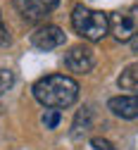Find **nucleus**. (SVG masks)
Listing matches in <instances>:
<instances>
[{"label": "nucleus", "mask_w": 138, "mask_h": 150, "mask_svg": "<svg viewBox=\"0 0 138 150\" xmlns=\"http://www.w3.org/2000/svg\"><path fill=\"white\" fill-rule=\"evenodd\" d=\"M33 98L43 107L50 110H64L71 107L79 98V83L64 74H50L33 83Z\"/></svg>", "instance_id": "f257e3e1"}, {"label": "nucleus", "mask_w": 138, "mask_h": 150, "mask_svg": "<svg viewBox=\"0 0 138 150\" xmlns=\"http://www.w3.org/2000/svg\"><path fill=\"white\" fill-rule=\"evenodd\" d=\"M71 26L86 41H103L110 31V17L105 12L88 10L84 5H79L71 12Z\"/></svg>", "instance_id": "f03ea898"}, {"label": "nucleus", "mask_w": 138, "mask_h": 150, "mask_svg": "<svg viewBox=\"0 0 138 150\" xmlns=\"http://www.w3.org/2000/svg\"><path fill=\"white\" fill-rule=\"evenodd\" d=\"M110 31L114 33L117 41H131L138 36V7H126V10H119L110 17Z\"/></svg>", "instance_id": "7ed1b4c3"}, {"label": "nucleus", "mask_w": 138, "mask_h": 150, "mask_svg": "<svg viewBox=\"0 0 138 150\" xmlns=\"http://www.w3.org/2000/svg\"><path fill=\"white\" fill-rule=\"evenodd\" d=\"M12 3H14V10L26 22H43L60 5V0H12Z\"/></svg>", "instance_id": "20e7f679"}, {"label": "nucleus", "mask_w": 138, "mask_h": 150, "mask_svg": "<svg viewBox=\"0 0 138 150\" xmlns=\"http://www.w3.org/2000/svg\"><path fill=\"white\" fill-rule=\"evenodd\" d=\"M64 41H67L64 31H62L60 26H55V24H45V26L36 29V31L31 33V43H33V48H38V50H55V48L64 45Z\"/></svg>", "instance_id": "39448f33"}, {"label": "nucleus", "mask_w": 138, "mask_h": 150, "mask_svg": "<svg viewBox=\"0 0 138 150\" xmlns=\"http://www.w3.org/2000/svg\"><path fill=\"white\" fill-rule=\"evenodd\" d=\"M64 67L69 71H76V74H88L95 67V52L86 45H74L64 55Z\"/></svg>", "instance_id": "423d86ee"}, {"label": "nucleus", "mask_w": 138, "mask_h": 150, "mask_svg": "<svg viewBox=\"0 0 138 150\" xmlns=\"http://www.w3.org/2000/svg\"><path fill=\"white\" fill-rule=\"evenodd\" d=\"M110 112L122 119H136L138 117V96H117L107 103Z\"/></svg>", "instance_id": "0eeeda50"}, {"label": "nucleus", "mask_w": 138, "mask_h": 150, "mask_svg": "<svg viewBox=\"0 0 138 150\" xmlns=\"http://www.w3.org/2000/svg\"><path fill=\"white\" fill-rule=\"evenodd\" d=\"M117 83H119L122 91H131V96H133V93H138V62L124 67V71L119 74Z\"/></svg>", "instance_id": "6e6552de"}, {"label": "nucleus", "mask_w": 138, "mask_h": 150, "mask_svg": "<svg viewBox=\"0 0 138 150\" xmlns=\"http://www.w3.org/2000/svg\"><path fill=\"white\" fill-rule=\"evenodd\" d=\"M88 126H91V110L84 107V110L76 115V122H74V131H71L74 138H79V134H81V131H88Z\"/></svg>", "instance_id": "1a4fd4ad"}, {"label": "nucleus", "mask_w": 138, "mask_h": 150, "mask_svg": "<svg viewBox=\"0 0 138 150\" xmlns=\"http://www.w3.org/2000/svg\"><path fill=\"white\" fill-rule=\"evenodd\" d=\"M43 124H45V129H55L57 124H60V110H45L43 112Z\"/></svg>", "instance_id": "9d476101"}, {"label": "nucleus", "mask_w": 138, "mask_h": 150, "mask_svg": "<svg viewBox=\"0 0 138 150\" xmlns=\"http://www.w3.org/2000/svg\"><path fill=\"white\" fill-rule=\"evenodd\" d=\"M12 81H14L12 71H5V69H0V93H3V91H7V88L12 86Z\"/></svg>", "instance_id": "9b49d317"}, {"label": "nucleus", "mask_w": 138, "mask_h": 150, "mask_svg": "<svg viewBox=\"0 0 138 150\" xmlns=\"http://www.w3.org/2000/svg\"><path fill=\"white\" fill-rule=\"evenodd\" d=\"M91 148H93V150H117V148H114L110 141H105V138H93V141H91Z\"/></svg>", "instance_id": "f8f14e48"}, {"label": "nucleus", "mask_w": 138, "mask_h": 150, "mask_svg": "<svg viewBox=\"0 0 138 150\" xmlns=\"http://www.w3.org/2000/svg\"><path fill=\"white\" fill-rule=\"evenodd\" d=\"M7 43H10V31L3 22V14H0V45H7Z\"/></svg>", "instance_id": "ddd939ff"}, {"label": "nucleus", "mask_w": 138, "mask_h": 150, "mask_svg": "<svg viewBox=\"0 0 138 150\" xmlns=\"http://www.w3.org/2000/svg\"><path fill=\"white\" fill-rule=\"evenodd\" d=\"M131 45H133V50H138V36H136V38H131Z\"/></svg>", "instance_id": "4468645a"}]
</instances>
